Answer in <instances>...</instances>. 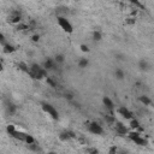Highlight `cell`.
<instances>
[{
    "label": "cell",
    "instance_id": "6da1fadb",
    "mask_svg": "<svg viewBox=\"0 0 154 154\" xmlns=\"http://www.w3.org/2000/svg\"><path fill=\"white\" fill-rule=\"evenodd\" d=\"M29 75H30L31 78H35V79H42V78L47 77V70H46L43 66H41V65L34 63V64L30 65Z\"/></svg>",
    "mask_w": 154,
    "mask_h": 154
},
{
    "label": "cell",
    "instance_id": "7a4b0ae2",
    "mask_svg": "<svg viewBox=\"0 0 154 154\" xmlns=\"http://www.w3.org/2000/svg\"><path fill=\"white\" fill-rule=\"evenodd\" d=\"M57 22H58V25L63 29L64 32H66V34H72V32H73V25L71 24V22H70L66 17H64V16H58Z\"/></svg>",
    "mask_w": 154,
    "mask_h": 154
},
{
    "label": "cell",
    "instance_id": "3957f363",
    "mask_svg": "<svg viewBox=\"0 0 154 154\" xmlns=\"http://www.w3.org/2000/svg\"><path fill=\"white\" fill-rule=\"evenodd\" d=\"M41 107H42V109H43L52 119H54V120H58V119H59V113H58V111L55 109L54 106H52L51 103L43 102V103L41 105Z\"/></svg>",
    "mask_w": 154,
    "mask_h": 154
},
{
    "label": "cell",
    "instance_id": "277c9868",
    "mask_svg": "<svg viewBox=\"0 0 154 154\" xmlns=\"http://www.w3.org/2000/svg\"><path fill=\"white\" fill-rule=\"evenodd\" d=\"M88 131H89L90 134H93V135H102V134H103L102 126H101L99 123H96V122L89 123V125H88Z\"/></svg>",
    "mask_w": 154,
    "mask_h": 154
},
{
    "label": "cell",
    "instance_id": "5b68a950",
    "mask_svg": "<svg viewBox=\"0 0 154 154\" xmlns=\"http://www.w3.org/2000/svg\"><path fill=\"white\" fill-rule=\"evenodd\" d=\"M117 112H118L123 118H125V119H132V118H134L132 112H131L129 108H126L125 106H120V107L118 108Z\"/></svg>",
    "mask_w": 154,
    "mask_h": 154
},
{
    "label": "cell",
    "instance_id": "8992f818",
    "mask_svg": "<svg viewBox=\"0 0 154 154\" xmlns=\"http://www.w3.org/2000/svg\"><path fill=\"white\" fill-rule=\"evenodd\" d=\"M116 131H117V134H119V135H128V132H129L128 128H126L123 123H120V122H117V123H116Z\"/></svg>",
    "mask_w": 154,
    "mask_h": 154
},
{
    "label": "cell",
    "instance_id": "52a82bcc",
    "mask_svg": "<svg viewBox=\"0 0 154 154\" xmlns=\"http://www.w3.org/2000/svg\"><path fill=\"white\" fill-rule=\"evenodd\" d=\"M102 103H103V106H105L108 111L113 112V109H114V103H113L112 99H109L108 96H103V97H102Z\"/></svg>",
    "mask_w": 154,
    "mask_h": 154
},
{
    "label": "cell",
    "instance_id": "ba28073f",
    "mask_svg": "<svg viewBox=\"0 0 154 154\" xmlns=\"http://www.w3.org/2000/svg\"><path fill=\"white\" fill-rule=\"evenodd\" d=\"M26 136H28V134H26V132H23V131H20V130H16V131H14V134L12 135V137H13V138L19 140L20 142H25Z\"/></svg>",
    "mask_w": 154,
    "mask_h": 154
},
{
    "label": "cell",
    "instance_id": "9c48e42d",
    "mask_svg": "<svg viewBox=\"0 0 154 154\" xmlns=\"http://www.w3.org/2000/svg\"><path fill=\"white\" fill-rule=\"evenodd\" d=\"M55 64H57V63H55V60H54V59L48 58V59H46V60H45V63H43V65H42V66L48 71V70H53V69L55 67Z\"/></svg>",
    "mask_w": 154,
    "mask_h": 154
},
{
    "label": "cell",
    "instance_id": "30bf717a",
    "mask_svg": "<svg viewBox=\"0 0 154 154\" xmlns=\"http://www.w3.org/2000/svg\"><path fill=\"white\" fill-rule=\"evenodd\" d=\"M71 137H75V135H73V132H71V131H64V132H61L60 135H59V140L60 141H69Z\"/></svg>",
    "mask_w": 154,
    "mask_h": 154
},
{
    "label": "cell",
    "instance_id": "8fae6325",
    "mask_svg": "<svg viewBox=\"0 0 154 154\" xmlns=\"http://www.w3.org/2000/svg\"><path fill=\"white\" fill-rule=\"evenodd\" d=\"M131 141H132V142H135V144H138V146H146V144H147V140H146V138H143L141 135H138V136L134 137Z\"/></svg>",
    "mask_w": 154,
    "mask_h": 154
},
{
    "label": "cell",
    "instance_id": "7c38bea8",
    "mask_svg": "<svg viewBox=\"0 0 154 154\" xmlns=\"http://www.w3.org/2000/svg\"><path fill=\"white\" fill-rule=\"evenodd\" d=\"M138 69H140L141 71H148V70H149V64H148V61L144 60V59L140 60V61H138Z\"/></svg>",
    "mask_w": 154,
    "mask_h": 154
},
{
    "label": "cell",
    "instance_id": "4fadbf2b",
    "mask_svg": "<svg viewBox=\"0 0 154 154\" xmlns=\"http://www.w3.org/2000/svg\"><path fill=\"white\" fill-rule=\"evenodd\" d=\"M138 100H140V102L143 103L144 106H149V105L152 103V100H150L149 96H147V95H141V96L138 97Z\"/></svg>",
    "mask_w": 154,
    "mask_h": 154
},
{
    "label": "cell",
    "instance_id": "5bb4252c",
    "mask_svg": "<svg viewBox=\"0 0 154 154\" xmlns=\"http://www.w3.org/2000/svg\"><path fill=\"white\" fill-rule=\"evenodd\" d=\"M130 128H131L132 130H137V129L141 128V124H140V122H138L137 119L132 118V119H130Z\"/></svg>",
    "mask_w": 154,
    "mask_h": 154
},
{
    "label": "cell",
    "instance_id": "9a60e30c",
    "mask_svg": "<svg viewBox=\"0 0 154 154\" xmlns=\"http://www.w3.org/2000/svg\"><path fill=\"white\" fill-rule=\"evenodd\" d=\"M2 47H4V52L5 53H13L16 51V48L12 45H10V43H4Z\"/></svg>",
    "mask_w": 154,
    "mask_h": 154
},
{
    "label": "cell",
    "instance_id": "2e32d148",
    "mask_svg": "<svg viewBox=\"0 0 154 154\" xmlns=\"http://www.w3.org/2000/svg\"><path fill=\"white\" fill-rule=\"evenodd\" d=\"M88 65H89V60H88L87 58H81V59L78 60V67L85 69Z\"/></svg>",
    "mask_w": 154,
    "mask_h": 154
},
{
    "label": "cell",
    "instance_id": "e0dca14e",
    "mask_svg": "<svg viewBox=\"0 0 154 154\" xmlns=\"http://www.w3.org/2000/svg\"><path fill=\"white\" fill-rule=\"evenodd\" d=\"M114 76H116L117 79H123L125 77V73H124V71L122 69H117L116 72H114Z\"/></svg>",
    "mask_w": 154,
    "mask_h": 154
},
{
    "label": "cell",
    "instance_id": "ac0fdd59",
    "mask_svg": "<svg viewBox=\"0 0 154 154\" xmlns=\"http://www.w3.org/2000/svg\"><path fill=\"white\" fill-rule=\"evenodd\" d=\"M101 38H102V34H101V31L95 30V31L93 32V40H94V41H101Z\"/></svg>",
    "mask_w": 154,
    "mask_h": 154
},
{
    "label": "cell",
    "instance_id": "d6986e66",
    "mask_svg": "<svg viewBox=\"0 0 154 154\" xmlns=\"http://www.w3.org/2000/svg\"><path fill=\"white\" fill-rule=\"evenodd\" d=\"M17 129H16V126L13 125V124H10V125H7L6 126V132L10 135V136H12L13 134H14V131H16Z\"/></svg>",
    "mask_w": 154,
    "mask_h": 154
},
{
    "label": "cell",
    "instance_id": "ffe728a7",
    "mask_svg": "<svg viewBox=\"0 0 154 154\" xmlns=\"http://www.w3.org/2000/svg\"><path fill=\"white\" fill-rule=\"evenodd\" d=\"M11 22L12 23H18L20 22V14L18 12H14L12 16H11Z\"/></svg>",
    "mask_w": 154,
    "mask_h": 154
},
{
    "label": "cell",
    "instance_id": "44dd1931",
    "mask_svg": "<svg viewBox=\"0 0 154 154\" xmlns=\"http://www.w3.org/2000/svg\"><path fill=\"white\" fill-rule=\"evenodd\" d=\"M46 82H47L52 88H57V82H55L52 77H48V76H47V77H46Z\"/></svg>",
    "mask_w": 154,
    "mask_h": 154
},
{
    "label": "cell",
    "instance_id": "7402d4cb",
    "mask_svg": "<svg viewBox=\"0 0 154 154\" xmlns=\"http://www.w3.org/2000/svg\"><path fill=\"white\" fill-rule=\"evenodd\" d=\"M54 60H55V63H57V64H63V63H64V60H65V58H64V55H63V54H57V55H55V58H54Z\"/></svg>",
    "mask_w": 154,
    "mask_h": 154
},
{
    "label": "cell",
    "instance_id": "603a6c76",
    "mask_svg": "<svg viewBox=\"0 0 154 154\" xmlns=\"http://www.w3.org/2000/svg\"><path fill=\"white\" fill-rule=\"evenodd\" d=\"M79 48H81V51H82L83 53H88V52H89V47H88V45L82 43V45L79 46Z\"/></svg>",
    "mask_w": 154,
    "mask_h": 154
},
{
    "label": "cell",
    "instance_id": "cb8c5ba5",
    "mask_svg": "<svg viewBox=\"0 0 154 154\" xmlns=\"http://www.w3.org/2000/svg\"><path fill=\"white\" fill-rule=\"evenodd\" d=\"M128 1L131 2V4H134V5H136V6H142L141 2H140V0H128Z\"/></svg>",
    "mask_w": 154,
    "mask_h": 154
},
{
    "label": "cell",
    "instance_id": "d4e9b609",
    "mask_svg": "<svg viewBox=\"0 0 154 154\" xmlns=\"http://www.w3.org/2000/svg\"><path fill=\"white\" fill-rule=\"evenodd\" d=\"M31 40H32L34 42H38V40H40V35H32V36H31Z\"/></svg>",
    "mask_w": 154,
    "mask_h": 154
},
{
    "label": "cell",
    "instance_id": "484cf974",
    "mask_svg": "<svg viewBox=\"0 0 154 154\" xmlns=\"http://www.w3.org/2000/svg\"><path fill=\"white\" fill-rule=\"evenodd\" d=\"M65 96H66V99H67V100H72V94H70V93H67V94H66Z\"/></svg>",
    "mask_w": 154,
    "mask_h": 154
}]
</instances>
